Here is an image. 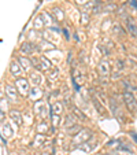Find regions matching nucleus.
<instances>
[{
    "instance_id": "obj_8",
    "label": "nucleus",
    "mask_w": 137,
    "mask_h": 155,
    "mask_svg": "<svg viewBox=\"0 0 137 155\" xmlns=\"http://www.w3.org/2000/svg\"><path fill=\"white\" fill-rule=\"evenodd\" d=\"M34 50H36L34 44H30V43H25V44H22V47H21V51L24 54H33Z\"/></svg>"
},
{
    "instance_id": "obj_14",
    "label": "nucleus",
    "mask_w": 137,
    "mask_h": 155,
    "mask_svg": "<svg viewBox=\"0 0 137 155\" xmlns=\"http://www.w3.org/2000/svg\"><path fill=\"white\" fill-rule=\"evenodd\" d=\"M41 19H43V22H44V25H45V26H51V25H52V18H51L47 12L41 14Z\"/></svg>"
},
{
    "instance_id": "obj_10",
    "label": "nucleus",
    "mask_w": 137,
    "mask_h": 155,
    "mask_svg": "<svg viewBox=\"0 0 137 155\" xmlns=\"http://www.w3.org/2000/svg\"><path fill=\"white\" fill-rule=\"evenodd\" d=\"M0 129H2V135H3L4 137H11L12 136V129L8 126V124H3Z\"/></svg>"
},
{
    "instance_id": "obj_13",
    "label": "nucleus",
    "mask_w": 137,
    "mask_h": 155,
    "mask_svg": "<svg viewBox=\"0 0 137 155\" xmlns=\"http://www.w3.org/2000/svg\"><path fill=\"white\" fill-rule=\"evenodd\" d=\"M52 14H54V17H55V19H58V21H63L64 19V14H63V11H62L60 8H54Z\"/></svg>"
},
{
    "instance_id": "obj_31",
    "label": "nucleus",
    "mask_w": 137,
    "mask_h": 155,
    "mask_svg": "<svg viewBox=\"0 0 137 155\" xmlns=\"http://www.w3.org/2000/svg\"><path fill=\"white\" fill-rule=\"evenodd\" d=\"M77 2H78V3H80V4H84V3H85V2H88V0H77Z\"/></svg>"
},
{
    "instance_id": "obj_22",
    "label": "nucleus",
    "mask_w": 137,
    "mask_h": 155,
    "mask_svg": "<svg viewBox=\"0 0 137 155\" xmlns=\"http://www.w3.org/2000/svg\"><path fill=\"white\" fill-rule=\"evenodd\" d=\"M18 61H19L21 66H22V64H24V66H25V69H29V68H30V64H29V61H28V59H25V58H18Z\"/></svg>"
},
{
    "instance_id": "obj_4",
    "label": "nucleus",
    "mask_w": 137,
    "mask_h": 155,
    "mask_svg": "<svg viewBox=\"0 0 137 155\" xmlns=\"http://www.w3.org/2000/svg\"><path fill=\"white\" fill-rule=\"evenodd\" d=\"M17 87L18 89H19V92L22 95H28V89H29V87H28V81L25 78H18L17 80Z\"/></svg>"
},
{
    "instance_id": "obj_6",
    "label": "nucleus",
    "mask_w": 137,
    "mask_h": 155,
    "mask_svg": "<svg viewBox=\"0 0 137 155\" xmlns=\"http://www.w3.org/2000/svg\"><path fill=\"white\" fill-rule=\"evenodd\" d=\"M110 110H111V113H113L115 117L121 120V115H119L121 110H119V107L117 106V103H115V100H114V99H110Z\"/></svg>"
},
{
    "instance_id": "obj_32",
    "label": "nucleus",
    "mask_w": 137,
    "mask_h": 155,
    "mask_svg": "<svg viewBox=\"0 0 137 155\" xmlns=\"http://www.w3.org/2000/svg\"><path fill=\"white\" fill-rule=\"evenodd\" d=\"M132 136H133V139H134V141H136V143H137V135H132Z\"/></svg>"
},
{
    "instance_id": "obj_21",
    "label": "nucleus",
    "mask_w": 137,
    "mask_h": 155,
    "mask_svg": "<svg viewBox=\"0 0 137 155\" xmlns=\"http://www.w3.org/2000/svg\"><path fill=\"white\" fill-rule=\"evenodd\" d=\"M41 48L43 50H54L55 45H52L51 43H47V41H41Z\"/></svg>"
},
{
    "instance_id": "obj_7",
    "label": "nucleus",
    "mask_w": 137,
    "mask_h": 155,
    "mask_svg": "<svg viewBox=\"0 0 137 155\" xmlns=\"http://www.w3.org/2000/svg\"><path fill=\"white\" fill-rule=\"evenodd\" d=\"M110 63L108 62H102V63L99 64V73L102 74V76H107V74H110Z\"/></svg>"
},
{
    "instance_id": "obj_1",
    "label": "nucleus",
    "mask_w": 137,
    "mask_h": 155,
    "mask_svg": "<svg viewBox=\"0 0 137 155\" xmlns=\"http://www.w3.org/2000/svg\"><path fill=\"white\" fill-rule=\"evenodd\" d=\"M123 100H125V104L129 111L137 113V100L132 92H128V91L123 92Z\"/></svg>"
},
{
    "instance_id": "obj_25",
    "label": "nucleus",
    "mask_w": 137,
    "mask_h": 155,
    "mask_svg": "<svg viewBox=\"0 0 137 155\" xmlns=\"http://www.w3.org/2000/svg\"><path fill=\"white\" fill-rule=\"evenodd\" d=\"M88 21H89V15H88L86 14V12H82V24H84V25H86V22H88Z\"/></svg>"
},
{
    "instance_id": "obj_19",
    "label": "nucleus",
    "mask_w": 137,
    "mask_h": 155,
    "mask_svg": "<svg viewBox=\"0 0 137 155\" xmlns=\"http://www.w3.org/2000/svg\"><path fill=\"white\" fill-rule=\"evenodd\" d=\"M30 96H32L33 99H37L38 96H41V91L38 88H33L32 91H30Z\"/></svg>"
},
{
    "instance_id": "obj_27",
    "label": "nucleus",
    "mask_w": 137,
    "mask_h": 155,
    "mask_svg": "<svg viewBox=\"0 0 137 155\" xmlns=\"http://www.w3.org/2000/svg\"><path fill=\"white\" fill-rule=\"evenodd\" d=\"M58 124H59V117H58V115H56V117H55V115H52V125L54 126H58Z\"/></svg>"
},
{
    "instance_id": "obj_11",
    "label": "nucleus",
    "mask_w": 137,
    "mask_h": 155,
    "mask_svg": "<svg viewBox=\"0 0 137 155\" xmlns=\"http://www.w3.org/2000/svg\"><path fill=\"white\" fill-rule=\"evenodd\" d=\"M11 73L14 74V76H19V74H22V68H19V64H18L17 62H12L11 63Z\"/></svg>"
},
{
    "instance_id": "obj_29",
    "label": "nucleus",
    "mask_w": 137,
    "mask_h": 155,
    "mask_svg": "<svg viewBox=\"0 0 137 155\" xmlns=\"http://www.w3.org/2000/svg\"><path fill=\"white\" fill-rule=\"evenodd\" d=\"M4 120V111L0 108V121H3Z\"/></svg>"
},
{
    "instance_id": "obj_34",
    "label": "nucleus",
    "mask_w": 137,
    "mask_h": 155,
    "mask_svg": "<svg viewBox=\"0 0 137 155\" xmlns=\"http://www.w3.org/2000/svg\"><path fill=\"white\" fill-rule=\"evenodd\" d=\"M43 155H50V154H43Z\"/></svg>"
},
{
    "instance_id": "obj_30",
    "label": "nucleus",
    "mask_w": 137,
    "mask_h": 155,
    "mask_svg": "<svg viewBox=\"0 0 137 155\" xmlns=\"http://www.w3.org/2000/svg\"><path fill=\"white\" fill-rule=\"evenodd\" d=\"M63 32H64V36H66V38L70 37V36H69V32H67V29H63Z\"/></svg>"
},
{
    "instance_id": "obj_9",
    "label": "nucleus",
    "mask_w": 137,
    "mask_h": 155,
    "mask_svg": "<svg viewBox=\"0 0 137 155\" xmlns=\"http://www.w3.org/2000/svg\"><path fill=\"white\" fill-rule=\"evenodd\" d=\"M74 125H77V118L74 117V115L69 114V115L66 117V122H64V126L69 129V128H71V126H74Z\"/></svg>"
},
{
    "instance_id": "obj_24",
    "label": "nucleus",
    "mask_w": 137,
    "mask_h": 155,
    "mask_svg": "<svg viewBox=\"0 0 137 155\" xmlns=\"http://www.w3.org/2000/svg\"><path fill=\"white\" fill-rule=\"evenodd\" d=\"M119 32H122V28H121L119 24H115L114 25V33H115V35H119Z\"/></svg>"
},
{
    "instance_id": "obj_18",
    "label": "nucleus",
    "mask_w": 137,
    "mask_h": 155,
    "mask_svg": "<svg viewBox=\"0 0 137 155\" xmlns=\"http://www.w3.org/2000/svg\"><path fill=\"white\" fill-rule=\"evenodd\" d=\"M34 110L37 113H41V111H45V106H44V102H37L34 104Z\"/></svg>"
},
{
    "instance_id": "obj_28",
    "label": "nucleus",
    "mask_w": 137,
    "mask_h": 155,
    "mask_svg": "<svg viewBox=\"0 0 137 155\" xmlns=\"http://www.w3.org/2000/svg\"><path fill=\"white\" fill-rule=\"evenodd\" d=\"M43 129H44V130H47V125H45V124H41V125L38 126V130H40V132H43Z\"/></svg>"
},
{
    "instance_id": "obj_33",
    "label": "nucleus",
    "mask_w": 137,
    "mask_h": 155,
    "mask_svg": "<svg viewBox=\"0 0 137 155\" xmlns=\"http://www.w3.org/2000/svg\"><path fill=\"white\" fill-rule=\"evenodd\" d=\"M100 2H103V3H106V2H110V0H100Z\"/></svg>"
},
{
    "instance_id": "obj_26",
    "label": "nucleus",
    "mask_w": 137,
    "mask_h": 155,
    "mask_svg": "<svg viewBox=\"0 0 137 155\" xmlns=\"http://www.w3.org/2000/svg\"><path fill=\"white\" fill-rule=\"evenodd\" d=\"M40 19H41V18H37V19L34 21V26L37 28V29H40L41 26H44V25H41V21Z\"/></svg>"
},
{
    "instance_id": "obj_12",
    "label": "nucleus",
    "mask_w": 137,
    "mask_h": 155,
    "mask_svg": "<svg viewBox=\"0 0 137 155\" xmlns=\"http://www.w3.org/2000/svg\"><path fill=\"white\" fill-rule=\"evenodd\" d=\"M10 115H11V118L14 120V122H17L18 125H21V122H22V115H21L17 110H12V111L10 113Z\"/></svg>"
},
{
    "instance_id": "obj_5",
    "label": "nucleus",
    "mask_w": 137,
    "mask_h": 155,
    "mask_svg": "<svg viewBox=\"0 0 137 155\" xmlns=\"http://www.w3.org/2000/svg\"><path fill=\"white\" fill-rule=\"evenodd\" d=\"M6 94H7V96L11 99V102H17L18 100V94L12 85H7L6 87Z\"/></svg>"
},
{
    "instance_id": "obj_3",
    "label": "nucleus",
    "mask_w": 137,
    "mask_h": 155,
    "mask_svg": "<svg viewBox=\"0 0 137 155\" xmlns=\"http://www.w3.org/2000/svg\"><path fill=\"white\" fill-rule=\"evenodd\" d=\"M125 25H126V29H128V32L130 33L133 37H137V25L136 22H134L132 18H126L125 19Z\"/></svg>"
},
{
    "instance_id": "obj_2",
    "label": "nucleus",
    "mask_w": 137,
    "mask_h": 155,
    "mask_svg": "<svg viewBox=\"0 0 137 155\" xmlns=\"http://www.w3.org/2000/svg\"><path fill=\"white\" fill-rule=\"evenodd\" d=\"M90 136V132L86 130V129H82L80 133H77L76 139H74V144H82V143H86L88 139Z\"/></svg>"
},
{
    "instance_id": "obj_15",
    "label": "nucleus",
    "mask_w": 137,
    "mask_h": 155,
    "mask_svg": "<svg viewBox=\"0 0 137 155\" xmlns=\"http://www.w3.org/2000/svg\"><path fill=\"white\" fill-rule=\"evenodd\" d=\"M41 144H44V136L41 135V133H38V135H36V137H34L33 146H34V147H40Z\"/></svg>"
},
{
    "instance_id": "obj_20",
    "label": "nucleus",
    "mask_w": 137,
    "mask_h": 155,
    "mask_svg": "<svg viewBox=\"0 0 137 155\" xmlns=\"http://www.w3.org/2000/svg\"><path fill=\"white\" fill-rule=\"evenodd\" d=\"M52 110L56 113V114H60V113L63 111V106H62L60 103H55V104L52 106Z\"/></svg>"
},
{
    "instance_id": "obj_17",
    "label": "nucleus",
    "mask_w": 137,
    "mask_h": 155,
    "mask_svg": "<svg viewBox=\"0 0 137 155\" xmlns=\"http://www.w3.org/2000/svg\"><path fill=\"white\" fill-rule=\"evenodd\" d=\"M32 82L33 84H36V85H38V84H41V76L38 73H33L32 74Z\"/></svg>"
},
{
    "instance_id": "obj_16",
    "label": "nucleus",
    "mask_w": 137,
    "mask_h": 155,
    "mask_svg": "<svg viewBox=\"0 0 137 155\" xmlns=\"http://www.w3.org/2000/svg\"><path fill=\"white\" fill-rule=\"evenodd\" d=\"M40 62H41V69H44V70H48V69L51 68V62L48 61L47 58H44L43 56V58L40 59Z\"/></svg>"
},
{
    "instance_id": "obj_23",
    "label": "nucleus",
    "mask_w": 137,
    "mask_h": 155,
    "mask_svg": "<svg viewBox=\"0 0 137 155\" xmlns=\"http://www.w3.org/2000/svg\"><path fill=\"white\" fill-rule=\"evenodd\" d=\"M80 129V126L78 125H74V126H71V128H69L67 129V132H69V135H74L77 130Z\"/></svg>"
}]
</instances>
